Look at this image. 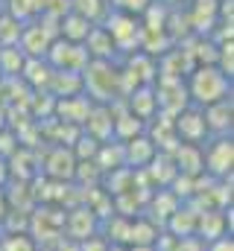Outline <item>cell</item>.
<instances>
[{
    "label": "cell",
    "instance_id": "1",
    "mask_svg": "<svg viewBox=\"0 0 234 251\" xmlns=\"http://www.w3.org/2000/svg\"><path fill=\"white\" fill-rule=\"evenodd\" d=\"M184 91L190 105L205 108L214 105L220 100H229L234 94V79L217 70V64H196L187 76H184Z\"/></svg>",
    "mask_w": 234,
    "mask_h": 251
},
{
    "label": "cell",
    "instance_id": "2",
    "mask_svg": "<svg viewBox=\"0 0 234 251\" xmlns=\"http://www.w3.org/2000/svg\"><path fill=\"white\" fill-rule=\"evenodd\" d=\"M82 94L94 105H112L120 97V64L106 59H91L82 67Z\"/></svg>",
    "mask_w": 234,
    "mask_h": 251
},
{
    "label": "cell",
    "instance_id": "3",
    "mask_svg": "<svg viewBox=\"0 0 234 251\" xmlns=\"http://www.w3.org/2000/svg\"><path fill=\"white\" fill-rule=\"evenodd\" d=\"M100 26L112 35L115 50H117L120 59L129 56V53H135V50H141V18H135V15H129V12L112 9Z\"/></svg>",
    "mask_w": 234,
    "mask_h": 251
},
{
    "label": "cell",
    "instance_id": "4",
    "mask_svg": "<svg viewBox=\"0 0 234 251\" xmlns=\"http://www.w3.org/2000/svg\"><path fill=\"white\" fill-rule=\"evenodd\" d=\"M208 146H202V173H208L211 178H232V167H234V137H214L205 140Z\"/></svg>",
    "mask_w": 234,
    "mask_h": 251
},
{
    "label": "cell",
    "instance_id": "5",
    "mask_svg": "<svg viewBox=\"0 0 234 251\" xmlns=\"http://www.w3.org/2000/svg\"><path fill=\"white\" fill-rule=\"evenodd\" d=\"M44 62L50 64L53 70H70V73H82V67L91 62L82 44L64 41V38H53V44L44 53Z\"/></svg>",
    "mask_w": 234,
    "mask_h": 251
},
{
    "label": "cell",
    "instance_id": "6",
    "mask_svg": "<svg viewBox=\"0 0 234 251\" xmlns=\"http://www.w3.org/2000/svg\"><path fill=\"white\" fill-rule=\"evenodd\" d=\"M173 128L178 143L205 146V140H208V126H205V117H202V108H196V105L181 108L173 117Z\"/></svg>",
    "mask_w": 234,
    "mask_h": 251
},
{
    "label": "cell",
    "instance_id": "7",
    "mask_svg": "<svg viewBox=\"0 0 234 251\" xmlns=\"http://www.w3.org/2000/svg\"><path fill=\"white\" fill-rule=\"evenodd\" d=\"M155 102H158V114L176 117L181 108L190 105L187 91H184V79H155Z\"/></svg>",
    "mask_w": 234,
    "mask_h": 251
},
{
    "label": "cell",
    "instance_id": "8",
    "mask_svg": "<svg viewBox=\"0 0 234 251\" xmlns=\"http://www.w3.org/2000/svg\"><path fill=\"white\" fill-rule=\"evenodd\" d=\"M123 105L132 117H138L141 123H152V117L158 114V102H155V88L152 85H138L129 97H123Z\"/></svg>",
    "mask_w": 234,
    "mask_h": 251
},
{
    "label": "cell",
    "instance_id": "9",
    "mask_svg": "<svg viewBox=\"0 0 234 251\" xmlns=\"http://www.w3.org/2000/svg\"><path fill=\"white\" fill-rule=\"evenodd\" d=\"M97 231V213L91 207H73L64 210V234L73 243H85Z\"/></svg>",
    "mask_w": 234,
    "mask_h": 251
},
{
    "label": "cell",
    "instance_id": "10",
    "mask_svg": "<svg viewBox=\"0 0 234 251\" xmlns=\"http://www.w3.org/2000/svg\"><path fill=\"white\" fill-rule=\"evenodd\" d=\"M82 131L88 137H94L97 143H109L115 137V114H112V105H91Z\"/></svg>",
    "mask_w": 234,
    "mask_h": 251
},
{
    "label": "cell",
    "instance_id": "11",
    "mask_svg": "<svg viewBox=\"0 0 234 251\" xmlns=\"http://www.w3.org/2000/svg\"><path fill=\"white\" fill-rule=\"evenodd\" d=\"M202 117H205V126H208V134L214 137H226L232 134V126H234V100H220L214 105H205L202 108Z\"/></svg>",
    "mask_w": 234,
    "mask_h": 251
},
{
    "label": "cell",
    "instance_id": "12",
    "mask_svg": "<svg viewBox=\"0 0 234 251\" xmlns=\"http://www.w3.org/2000/svg\"><path fill=\"white\" fill-rule=\"evenodd\" d=\"M50 44H53V38H50V35L35 24V18L24 24L21 38H18V50H21L27 59H44V53H47V47H50Z\"/></svg>",
    "mask_w": 234,
    "mask_h": 251
},
{
    "label": "cell",
    "instance_id": "13",
    "mask_svg": "<svg viewBox=\"0 0 234 251\" xmlns=\"http://www.w3.org/2000/svg\"><path fill=\"white\" fill-rule=\"evenodd\" d=\"M76 158H73V152H70V146H53V152L47 155V161H44V173L50 176V178H56V181H73V176H76Z\"/></svg>",
    "mask_w": 234,
    "mask_h": 251
},
{
    "label": "cell",
    "instance_id": "14",
    "mask_svg": "<svg viewBox=\"0 0 234 251\" xmlns=\"http://www.w3.org/2000/svg\"><path fill=\"white\" fill-rule=\"evenodd\" d=\"M91 105H94V102H91L85 94H79V97H64V100H56L53 117L61 120V123H70V126H79V128H82L88 111H91Z\"/></svg>",
    "mask_w": 234,
    "mask_h": 251
},
{
    "label": "cell",
    "instance_id": "15",
    "mask_svg": "<svg viewBox=\"0 0 234 251\" xmlns=\"http://www.w3.org/2000/svg\"><path fill=\"white\" fill-rule=\"evenodd\" d=\"M123 155H126V167H129V170H144L158 152H155L152 140H149L146 131H144V134H138V137H132V140L123 143Z\"/></svg>",
    "mask_w": 234,
    "mask_h": 251
},
{
    "label": "cell",
    "instance_id": "16",
    "mask_svg": "<svg viewBox=\"0 0 234 251\" xmlns=\"http://www.w3.org/2000/svg\"><path fill=\"white\" fill-rule=\"evenodd\" d=\"M123 67L138 79V85H155V79H158V62L141 50L123 56Z\"/></svg>",
    "mask_w": 234,
    "mask_h": 251
},
{
    "label": "cell",
    "instance_id": "17",
    "mask_svg": "<svg viewBox=\"0 0 234 251\" xmlns=\"http://www.w3.org/2000/svg\"><path fill=\"white\" fill-rule=\"evenodd\" d=\"M82 47H85L88 59H106V62H117V59H120L117 50H115L112 35H109L103 26H91V32H88V38H85Z\"/></svg>",
    "mask_w": 234,
    "mask_h": 251
},
{
    "label": "cell",
    "instance_id": "18",
    "mask_svg": "<svg viewBox=\"0 0 234 251\" xmlns=\"http://www.w3.org/2000/svg\"><path fill=\"white\" fill-rule=\"evenodd\" d=\"M24 85H29L35 94H41V91H47V85H50V79H53V67L44 62V59H27L24 67H21V76H18Z\"/></svg>",
    "mask_w": 234,
    "mask_h": 251
},
{
    "label": "cell",
    "instance_id": "19",
    "mask_svg": "<svg viewBox=\"0 0 234 251\" xmlns=\"http://www.w3.org/2000/svg\"><path fill=\"white\" fill-rule=\"evenodd\" d=\"M47 94L53 100H64V97H79L82 94V76L70 73V70H53V79L47 85Z\"/></svg>",
    "mask_w": 234,
    "mask_h": 251
},
{
    "label": "cell",
    "instance_id": "20",
    "mask_svg": "<svg viewBox=\"0 0 234 251\" xmlns=\"http://www.w3.org/2000/svg\"><path fill=\"white\" fill-rule=\"evenodd\" d=\"M91 26H94V24H88L82 15L67 12V15H61V21H58V38L73 41V44H85V38H88Z\"/></svg>",
    "mask_w": 234,
    "mask_h": 251
},
{
    "label": "cell",
    "instance_id": "21",
    "mask_svg": "<svg viewBox=\"0 0 234 251\" xmlns=\"http://www.w3.org/2000/svg\"><path fill=\"white\" fill-rule=\"evenodd\" d=\"M70 12H76L88 24L100 26L106 21V15L112 12V6H109V0H70Z\"/></svg>",
    "mask_w": 234,
    "mask_h": 251
},
{
    "label": "cell",
    "instance_id": "22",
    "mask_svg": "<svg viewBox=\"0 0 234 251\" xmlns=\"http://www.w3.org/2000/svg\"><path fill=\"white\" fill-rule=\"evenodd\" d=\"M41 9H44V0H6V3H3V12H9V15L18 18L21 24L38 18Z\"/></svg>",
    "mask_w": 234,
    "mask_h": 251
},
{
    "label": "cell",
    "instance_id": "23",
    "mask_svg": "<svg viewBox=\"0 0 234 251\" xmlns=\"http://www.w3.org/2000/svg\"><path fill=\"white\" fill-rule=\"evenodd\" d=\"M24 62H27V56L18 47H3L0 50V76L3 79H18Z\"/></svg>",
    "mask_w": 234,
    "mask_h": 251
},
{
    "label": "cell",
    "instance_id": "24",
    "mask_svg": "<svg viewBox=\"0 0 234 251\" xmlns=\"http://www.w3.org/2000/svg\"><path fill=\"white\" fill-rule=\"evenodd\" d=\"M0 251H38V246L27 231H6L0 234Z\"/></svg>",
    "mask_w": 234,
    "mask_h": 251
},
{
    "label": "cell",
    "instance_id": "25",
    "mask_svg": "<svg viewBox=\"0 0 234 251\" xmlns=\"http://www.w3.org/2000/svg\"><path fill=\"white\" fill-rule=\"evenodd\" d=\"M21 29H24V24L18 18H12L9 12H0V44L3 47H18Z\"/></svg>",
    "mask_w": 234,
    "mask_h": 251
},
{
    "label": "cell",
    "instance_id": "26",
    "mask_svg": "<svg viewBox=\"0 0 234 251\" xmlns=\"http://www.w3.org/2000/svg\"><path fill=\"white\" fill-rule=\"evenodd\" d=\"M217 70L226 73L229 79H234V41H226V44H217Z\"/></svg>",
    "mask_w": 234,
    "mask_h": 251
},
{
    "label": "cell",
    "instance_id": "27",
    "mask_svg": "<svg viewBox=\"0 0 234 251\" xmlns=\"http://www.w3.org/2000/svg\"><path fill=\"white\" fill-rule=\"evenodd\" d=\"M149 3H152V0H109L112 9H117V12H129V15H135V18H141V15L146 12Z\"/></svg>",
    "mask_w": 234,
    "mask_h": 251
},
{
    "label": "cell",
    "instance_id": "28",
    "mask_svg": "<svg viewBox=\"0 0 234 251\" xmlns=\"http://www.w3.org/2000/svg\"><path fill=\"white\" fill-rule=\"evenodd\" d=\"M205 251H234L232 234H226V237H217V240H211V243H208V249H205Z\"/></svg>",
    "mask_w": 234,
    "mask_h": 251
},
{
    "label": "cell",
    "instance_id": "29",
    "mask_svg": "<svg viewBox=\"0 0 234 251\" xmlns=\"http://www.w3.org/2000/svg\"><path fill=\"white\" fill-rule=\"evenodd\" d=\"M6 216H9V199H6V187L0 184V225H3Z\"/></svg>",
    "mask_w": 234,
    "mask_h": 251
},
{
    "label": "cell",
    "instance_id": "30",
    "mask_svg": "<svg viewBox=\"0 0 234 251\" xmlns=\"http://www.w3.org/2000/svg\"><path fill=\"white\" fill-rule=\"evenodd\" d=\"M155 3H161L164 9H176V6H184L187 0H155Z\"/></svg>",
    "mask_w": 234,
    "mask_h": 251
},
{
    "label": "cell",
    "instance_id": "31",
    "mask_svg": "<svg viewBox=\"0 0 234 251\" xmlns=\"http://www.w3.org/2000/svg\"><path fill=\"white\" fill-rule=\"evenodd\" d=\"M0 12H3V3H0Z\"/></svg>",
    "mask_w": 234,
    "mask_h": 251
}]
</instances>
